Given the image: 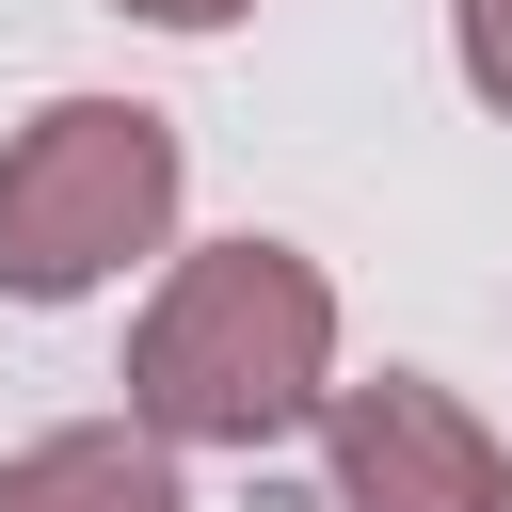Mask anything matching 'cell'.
<instances>
[{
  "label": "cell",
  "mask_w": 512,
  "mask_h": 512,
  "mask_svg": "<svg viewBox=\"0 0 512 512\" xmlns=\"http://www.w3.org/2000/svg\"><path fill=\"white\" fill-rule=\"evenodd\" d=\"M336 400V272L304 240H208L128 320V416L160 448H272Z\"/></svg>",
  "instance_id": "cell-1"
},
{
  "label": "cell",
  "mask_w": 512,
  "mask_h": 512,
  "mask_svg": "<svg viewBox=\"0 0 512 512\" xmlns=\"http://www.w3.org/2000/svg\"><path fill=\"white\" fill-rule=\"evenodd\" d=\"M160 240H176V112L48 96L0 144V304H80Z\"/></svg>",
  "instance_id": "cell-2"
},
{
  "label": "cell",
  "mask_w": 512,
  "mask_h": 512,
  "mask_svg": "<svg viewBox=\"0 0 512 512\" xmlns=\"http://www.w3.org/2000/svg\"><path fill=\"white\" fill-rule=\"evenodd\" d=\"M320 464H336V512H512V448L432 368L336 384L320 400Z\"/></svg>",
  "instance_id": "cell-3"
},
{
  "label": "cell",
  "mask_w": 512,
  "mask_h": 512,
  "mask_svg": "<svg viewBox=\"0 0 512 512\" xmlns=\"http://www.w3.org/2000/svg\"><path fill=\"white\" fill-rule=\"evenodd\" d=\"M0 512H192V496H176V448L144 416H80V432H32L0 464Z\"/></svg>",
  "instance_id": "cell-4"
},
{
  "label": "cell",
  "mask_w": 512,
  "mask_h": 512,
  "mask_svg": "<svg viewBox=\"0 0 512 512\" xmlns=\"http://www.w3.org/2000/svg\"><path fill=\"white\" fill-rule=\"evenodd\" d=\"M448 48H464V96L512 112V0H448Z\"/></svg>",
  "instance_id": "cell-5"
},
{
  "label": "cell",
  "mask_w": 512,
  "mask_h": 512,
  "mask_svg": "<svg viewBox=\"0 0 512 512\" xmlns=\"http://www.w3.org/2000/svg\"><path fill=\"white\" fill-rule=\"evenodd\" d=\"M112 16H144V32H224V16H256V0H112Z\"/></svg>",
  "instance_id": "cell-6"
}]
</instances>
